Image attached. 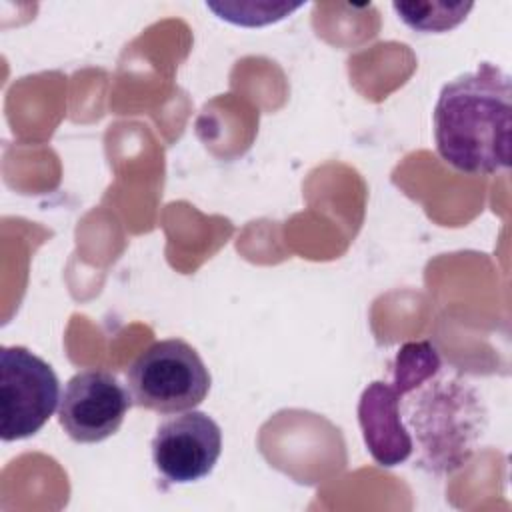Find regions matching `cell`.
<instances>
[{
	"instance_id": "cell-1",
	"label": "cell",
	"mask_w": 512,
	"mask_h": 512,
	"mask_svg": "<svg viewBox=\"0 0 512 512\" xmlns=\"http://www.w3.org/2000/svg\"><path fill=\"white\" fill-rule=\"evenodd\" d=\"M512 82L480 62L444 84L434 108V140L444 162L466 174H498L510 166Z\"/></svg>"
},
{
	"instance_id": "cell-2",
	"label": "cell",
	"mask_w": 512,
	"mask_h": 512,
	"mask_svg": "<svg viewBox=\"0 0 512 512\" xmlns=\"http://www.w3.org/2000/svg\"><path fill=\"white\" fill-rule=\"evenodd\" d=\"M210 382L200 354L180 338L150 344L126 370L132 402L160 414L194 410L208 396Z\"/></svg>"
},
{
	"instance_id": "cell-3",
	"label": "cell",
	"mask_w": 512,
	"mask_h": 512,
	"mask_svg": "<svg viewBox=\"0 0 512 512\" xmlns=\"http://www.w3.org/2000/svg\"><path fill=\"white\" fill-rule=\"evenodd\" d=\"M60 402L56 372L24 346L0 350V438L22 440L36 434Z\"/></svg>"
},
{
	"instance_id": "cell-4",
	"label": "cell",
	"mask_w": 512,
	"mask_h": 512,
	"mask_svg": "<svg viewBox=\"0 0 512 512\" xmlns=\"http://www.w3.org/2000/svg\"><path fill=\"white\" fill-rule=\"evenodd\" d=\"M130 404V392L114 374L82 370L64 386L58 420L74 442L94 444L110 438L122 426Z\"/></svg>"
},
{
	"instance_id": "cell-5",
	"label": "cell",
	"mask_w": 512,
	"mask_h": 512,
	"mask_svg": "<svg viewBox=\"0 0 512 512\" xmlns=\"http://www.w3.org/2000/svg\"><path fill=\"white\" fill-rule=\"evenodd\" d=\"M222 452V430L200 410L170 416L156 428L152 460L156 470L174 484H188L208 476Z\"/></svg>"
},
{
	"instance_id": "cell-6",
	"label": "cell",
	"mask_w": 512,
	"mask_h": 512,
	"mask_svg": "<svg viewBox=\"0 0 512 512\" xmlns=\"http://www.w3.org/2000/svg\"><path fill=\"white\" fill-rule=\"evenodd\" d=\"M358 422L364 444L376 464L384 468L406 462L414 440L400 412V392L392 382L368 384L358 402Z\"/></svg>"
},
{
	"instance_id": "cell-7",
	"label": "cell",
	"mask_w": 512,
	"mask_h": 512,
	"mask_svg": "<svg viewBox=\"0 0 512 512\" xmlns=\"http://www.w3.org/2000/svg\"><path fill=\"white\" fill-rule=\"evenodd\" d=\"M472 2H394L392 8L398 18L418 32H446L464 22L472 10Z\"/></svg>"
},
{
	"instance_id": "cell-8",
	"label": "cell",
	"mask_w": 512,
	"mask_h": 512,
	"mask_svg": "<svg viewBox=\"0 0 512 512\" xmlns=\"http://www.w3.org/2000/svg\"><path fill=\"white\" fill-rule=\"evenodd\" d=\"M210 10H214L222 20H228L232 24L240 26H264L278 22L286 18L290 12L302 6V2L288 4V2H208L206 4Z\"/></svg>"
}]
</instances>
